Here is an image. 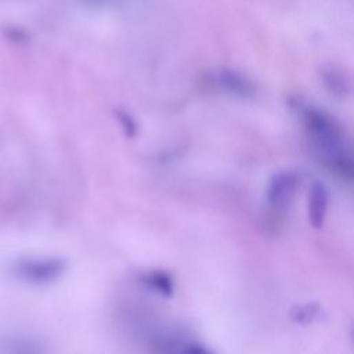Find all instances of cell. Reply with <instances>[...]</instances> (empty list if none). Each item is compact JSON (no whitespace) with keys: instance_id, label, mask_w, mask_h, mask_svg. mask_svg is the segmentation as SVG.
<instances>
[{"instance_id":"1","label":"cell","mask_w":354,"mask_h":354,"mask_svg":"<svg viewBox=\"0 0 354 354\" xmlns=\"http://www.w3.org/2000/svg\"><path fill=\"white\" fill-rule=\"evenodd\" d=\"M306 124L317 141L325 145L328 149H333L337 145L340 129L337 123L326 113L315 109L306 111Z\"/></svg>"},{"instance_id":"2","label":"cell","mask_w":354,"mask_h":354,"mask_svg":"<svg viewBox=\"0 0 354 354\" xmlns=\"http://www.w3.org/2000/svg\"><path fill=\"white\" fill-rule=\"evenodd\" d=\"M299 184V177L293 171L277 173L268 187L267 199L274 209H285L292 201Z\"/></svg>"},{"instance_id":"3","label":"cell","mask_w":354,"mask_h":354,"mask_svg":"<svg viewBox=\"0 0 354 354\" xmlns=\"http://www.w3.org/2000/svg\"><path fill=\"white\" fill-rule=\"evenodd\" d=\"M326 209H328V191L324 184L315 183L311 187L310 196H308V220L315 228H319L324 224Z\"/></svg>"},{"instance_id":"4","label":"cell","mask_w":354,"mask_h":354,"mask_svg":"<svg viewBox=\"0 0 354 354\" xmlns=\"http://www.w3.org/2000/svg\"><path fill=\"white\" fill-rule=\"evenodd\" d=\"M220 79H221L223 84L227 88H230V90H232V91H235L238 94L248 95V94H250L253 91L252 83L245 76H242V75H239L236 72L223 71L220 73Z\"/></svg>"},{"instance_id":"5","label":"cell","mask_w":354,"mask_h":354,"mask_svg":"<svg viewBox=\"0 0 354 354\" xmlns=\"http://www.w3.org/2000/svg\"><path fill=\"white\" fill-rule=\"evenodd\" d=\"M322 80L325 82L326 87L336 94H344L348 90L347 79L333 68H326L322 71Z\"/></svg>"},{"instance_id":"6","label":"cell","mask_w":354,"mask_h":354,"mask_svg":"<svg viewBox=\"0 0 354 354\" xmlns=\"http://www.w3.org/2000/svg\"><path fill=\"white\" fill-rule=\"evenodd\" d=\"M319 314V308L314 304H303L292 310V318L300 324L313 322Z\"/></svg>"}]
</instances>
